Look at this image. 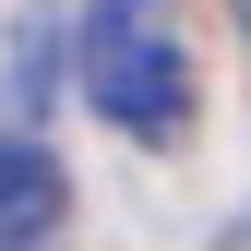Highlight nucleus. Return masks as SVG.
Here are the masks:
<instances>
[{
  "label": "nucleus",
  "mask_w": 251,
  "mask_h": 251,
  "mask_svg": "<svg viewBox=\"0 0 251 251\" xmlns=\"http://www.w3.org/2000/svg\"><path fill=\"white\" fill-rule=\"evenodd\" d=\"M239 24H251V0H239Z\"/></svg>",
  "instance_id": "nucleus-3"
},
{
  "label": "nucleus",
  "mask_w": 251,
  "mask_h": 251,
  "mask_svg": "<svg viewBox=\"0 0 251 251\" xmlns=\"http://www.w3.org/2000/svg\"><path fill=\"white\" fill-rule=\"evenodd\" d=\"M60 215H72V179L36 132H0V251H36Z\"/></svg>",
  "instance_id": "nucleus-2"
},
{
  "label": "nucleus",
  "mask_w": 251,
  "mask_h": 251,
  "mask_svg": "<svg viewBox=\"0 0 251 251\" xmlns=\"http://www.w3.org/2000/svg\"><path fill=\"white\" fill-rule=\"evenodd\" d=\"M84 96L132 144H179L192 132V36H179V0H84Z\"/></svg>",
  "instance_id": "nucleus-1"
}]
</instances>
